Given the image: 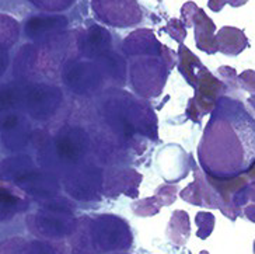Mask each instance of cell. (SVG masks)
Listing matches in <instances>:
<instances>
[{
    "label": "cell",
    "instance_id": "26",
    "mask_svg": "<svg viewBox=\"0 0 255 254\" xmlns=\"http://www.w3.org/2000/svg\"><path fill=\"white\" fill-rule=\"evenodd\" d=\"M34 7L45 13L66 11L76 3V0H27Z\"/></svg>",
    "mask_w": 255,
    "mask_h": 254
},
{
    "label": "cell",
    "instance_id": "22",
    "mask_svg": "<svg viewBox=\"0 0 255 254\" xmlns=\"http://www.w3.org/2000/svg\"><path fill=\"white\" fill-rule=\"evenodd\" d=\"M191 235V224L189 215L185 211H174L167 226V238L174 246L182 247L187 245Z\"/></svg>",
    "mask_w": 255,
    "mask_h": 254
},
{
    "label": "cell",
    "instance_id": "1",
    "mask_svg": "<svg viewBox=\"0 0 255 254\" xmlns=\"http://www.w3.org/2000/svg\"><path fill=\"white\" fill-rule=\"evenodd\" d=\"M255 145V121L239 101L219 98L199 145V160L212 177H234L254 162L246 145Z\"/></svg>",
    "mask_w": 255,
    "mask_h": 254
},
{
    "label": "cell",
    "instance_id": "6",
    "mask_svg": "<svg viewBox=\"0 0 255 254\" xmlns=\"http://www.w3.org/2000/svg\"><path fill=\"white\" fill-rule=\"evenodd\" d=\"M63 82L77 94H91L101 89L105 80H110L104 63L100 59L73 58L69 59L62 72Z\"/></svg>",
    "mask_w": 255,
    "mask_h": 254
},
{
    "label": "cell",
    "instance_id": "29",
    "mask_svg": "<svg viewBox=\"0 0 255 254\" xmlns=\"http://www.w3.org/2000/svg\"><path fill=\"white\" fill-rule=\"evenodd\" d=\"M218 73L220 76V80L225 83L226 87L229 90H237L239 86V75L234 67L220 66L218 69Z\"/></svg>",
    "mask_w": 255,
    "mask_h": 254
},
{
    "label": "cell",
    "instance_id": "36",
    "mask_svg": "<svg viewBox=\"0 0 255 254\" xmlns=\"http://www.w3.org/2000/svg\"><path fill=\"white\" fill-rule=\"evenodd\" d=\"M199 254H210V253H209V252H206V250H203V252H201Z\"/></svg>",
    "mask_w": 255,
    "mask_h": 254
},
{
    "label": "cell",
    "instance_id": "10",
    "mask_svg": "<svg viewBox=\"0 0 255 254\" xmlns=\"http://www.w3.org/2000/svg\"><path fill=\"white\" fill-rule=\"evenodd\" d=\"M104 173L91 165L79 166L70 170L65 180V187L69 194L79 201L100 200Z\"/></svg>",
    "mask_w": 255,
    "mask_h": 254
},
{
    "label": "cell",
    "instance_id": "7",
    "mask_svg": "<svg viewBox=\"0 0 255 254\" xmlns=\"http://www.w3.org/2000/svg\"><path fill=\"white\" fill-rule=\"evenodd\" d=\"M194 89L195 96L188 103L187 115L188 118L199 124L203 115H208L215 110L219 98L223 97L229 89L222 80L212 75V72L206 66H203L198 72Z\"/></svg>",
    "mask_w": 255,
    "mask_h": 254
},
{
    "label": "cell",
    "instance_id": "15",
    "mask_svg": "<svg viewBox=\"0 0 255 254\" xmlns=\"http://www.w3.org/2000/svg\"><path fill=\"white\" fill-rule=\"evenodd\" d=\"M55 148L63 162L76 166L89 150V136L82 128H63L56 136Z\"/></svg>",
    "mask_w": 255,
    "mask_h": 254
},
{
    "label": "cell",
    "instance_id": "28",
    "mask_svg": "<svg viewBox=\"0 0 255 254\" xmlns=\"http://www.w3.org/2000/svg\"><path fill=\"white\" fill-rule=\"evenodd\" d=\"M161 30L167 32L178 44H182V41L187 38V27H185L184 21L180 20V18H171L170 21L167 22V25H164Z\"/></svg>",
    "mask_w": 255,
    "mask_h": 254
},
{
    "label": "cell",
    "instance_id": "23",
    "mask_svg": "<svg viewBox=\"0 0 255 254\" xmlns=\"http://www.w3.org/2000/svg\"><path fill=\"white\" fill-rule=\"evenodd\" d=\"M28 204L21 195L15 194L6 186H0V222L10 221L20 212L27 210Z\"/></svg>",
    "mask_w": 255,
    "mask_h": 254
},
{
    "label": "cell",
    "instance_id": "34",
    "mask_svg": "<svg viewBox=\"0 0 255 254\" xmlns=\"http://www.w3.org/2000/svg\"><path fill=\"white\" fill-rule=\"evenodd\" d=\"M244 173L247 174V177L250 181H255V160L251 163V166H250Z\"/></svg>",
    "mask_w": 255,
    "mask_h": 254
},
{
    "label": "cell",
    "instance_id": "19",
    "mask_svg": "<svg viewBox=\"0 0 255 254\" xmlns=\"http://www.w3.org/2000/svg\"><path fill=\"white\" fill-rule=\"evenodd\" d=\"M177 191H178L177 186L164 184V186H161V187H158L156 190V193H154L153 197L132 202L130 208L133 211V214L137 215V217H154V215H157L158 211L161 210L163 207H168V205H171L175 201Z\"/></svg>",
    "mask_w": 255,
    "mask_h": 254
},
{
    "label": "cell",
    "instance_id": "5",
    "mask_svg": "<svg viewBox=\"0 0 255 254\" xmlns=\"http://www.w3.org/2000/svg\"><path fill=\"white\" fill-rule=\"evenodd\" d=\"M76 221L75 214L69 207L51 204L28 215L25 224L28 231L39 239L60 240L72 236L75 232Z\"/></svg>",
    "mask_w": 255,
    "mask_h": 254
},
{
    "label": "cell",
    "instance_id": "4",
    "mask_svg": "<svg viewBox=\"0 0 255 254\" xmlns=\"http://www.w3.org/2000/svg\"><path fill=\"white\" fill-rule=\"evenodd\" d=\"M171 67L164 56H136L129 62V82L140 97H158L164 89Z\"/></svg>",
    "mask_w": 255,
    "mask_h": 254
},
{
    "label": "cell",
    "instance_id": "38",
    "mask_svg": "<svg viewBox=\"0 0 255 254\" xmlns=\"http://www.w3.org/2000/svg\"><path fill=\"white\" fill-rule=\"evenodd\" d=\"M115 254H128V253H115Z\"/></svg>",
    "mask_w": 255,
    "mask_h": 254
},
{
    "label": "cell",
    "instance_id": "33",
    "mask_svg": "<svg viewBox=\"0 0 255 254\" xmlns=\"http://www.w3.org/2000/svg\"><path fill=\"white\" fill-rule=\"evenodd\" d=\"M8 48H4V46H0V77L4 75L6 69L8 66Z\"/></svg>",
    "mask_w": 255,
    "mask_h": 254
},
{
    "label": "cell",
    "instance_id": "30",
    "mask_svg": "<svg viewBox=\"0 0 255 254\" xmlns=\"http://www.w3.org/2000/svg\"><path fill=\"white\" fill-rule=\"evenodd\" d=\"M243 217L255 224V181L248 183V204L243 210Z\"/></svg>",
    "mask_w": 255,
    "mask_h": 254
},
{
    "label": "cell",
    "instance_id": "32",
    "mask_svg": "<svg viewBox=\"0 0 255 254\" xmlns=\"http://www.w3.org/2000/svg\"><path fill=\"white\" fill-rule=\"evenodd\" d=\"M248 0H208V7L212 11L219 13V11H222V8L225 7L226 4H230L232 7H241Z\"/></svg>",
    "mask_w": 255,
    "mask_h": 254
},
{
    "label": "cell",
    "instance_id": "11",
    "mask_svg": "<svg viewBox=\"0 0 255 254\" xmlns=\"http://www.w3.org/2000/svg\"><path fill=\"white\" fill-rule=\"evenodd\" d=\"M75 49L80 58L97 59L113 52V37L110 31L96 22L89 24L87 28H80L75 32Z\"/></svg>",
    "mask_w": 255,
    "mask_h": 254
},
{
    "label": "cell",
    "instance_id": "25",
    "mask_svg": "<svg viewBox=\"0 0 255 254\" xmlns=\"http://www.w3.org/2000/svg\"><path fill=\"white\" fill-rule=\"evenodd\" d=\"M20 37V24L11 15L0 14V46L11 48Z\"/></svg>",
    "mask_w": 255,
    "mask_h": 254
},
{
    "label": "cell",
    "instance_id": "17",
    "mask_svg": "<svg viewBox=\"0 0 255 254\" xmlns=\"http://www.w3.org/2000/svg\"><path fill=\"white\" fill-rule=\"evenodd\" d=\"M122 52L128 58L136 56H161L164 45L158 41L154 32L149 28H139L132 31L122 41Z\"/></svg>",
    "mask_w": 255,
    "mask_h": 254
},
{
    "label": "cell",
    "instance_id": "3",
    "mask_svg": "<svg viewBox=\"0 0 255 254\" xmlns=\"http://www.w3.org/2000/svg\"><path fill=\"white\" fill-rule=\"evenodd\" d=\"M120 93L105 105V118L110 127L124 136L137 132L157 141V118L150 104L136 100L125 91Z\"/></svg>",
    "mask_w": 255,
    "mask_h": 254
},
{
    "label": "cell",
    "instance_id": "24",
    "mask_svg": "<svg viewBox=\"0 0 255 254\" xmlns=\"http://www.w3.org/2000/svg\"><path fill=\"white\" fill-rule=\"evenodd\" d=\"M177 55H178V63L177 65H178L180 73L184 76V79L187 80L188 84H191L194 87L196 82V75L205 65L195 53L191 52L189 48L184 44H180Z\"/></svg>",
    "mask_w": 255,
    "mask_h": 254
},
{
    "label": "cell",
    "instance_id": "12",
    "mask_svg": "<svg viewBox=\"0 0 255 254\" xmlns=\"http://www.w3.org/2000/svg\"><path fill=\"white\" fill-rule=\"evenodd\" d=\"M142 174L133 169H110L104 172L101 195L117 198L121 194L136 198L139 195V186Z\"/></svg>",
    "mask_w": 255,
    "mask_h": 254
},
{
    "label": "cell",
    "instance_id": "20",
    "mask_svg": "<svg viewBox=\"0 0 255 254\" xmlns=\"http://www.w3.org/2000/svg\"><path fill=\"white\" fill-rule=\"evenodd\" d=\"M0 254H68L65 247L44 240L11 238L0 243Z\"/></svg>",
    "mask_w": 255,
    "mask_h": 254
},
{
    "label": "cell",
    "instance_id": "31",
    "mask_svg": "<svg viewBox=\"0 0 255 254\" xmlns=\"http://www.w3.org/2000/svg\"><path fill=\"white\" fill-rule=\"evenodd\" d=\"M239 86L248 93L255 94V70L247 69L239 75Z\"/></svg>",
    "mask_w": 255,
    "mask_h": 254
},
{
    "label": "cell",
    "instance_id": "14",
    "mask_svg": "<svg viewBox=\"0 0 255 254\" xmlns=\"http://www.w3.org/2000/svg\"><path fill=\"white\" fill-rule=\"evenodd\" d=\"M192 170H194V181L181 191V198L184 201L189 202L191 205L195 207H205L209 210H219L220 202H219L218 194L210 186L209 180L206 173L201 170L195 160L192 159Z\"/></svg>",
    "mask_w": 255,
    "mask_h": 254
},
{
    "label": "cell",
    "instance_id": "16",
    "mask_svg": "<svg viewBox=\"0 0 255 254\" xmlns=\"http://www.w3.org/2000/svg\"><path fill=\"white\" fill-rule=\"evenodd\" d=\"M158 166L161 174L168 183H175L178 180L187 177L188 170L192 166V156L187 155L177 145L165 146L163 152H160ZM192 169V167H191Z\"/></svg>",
    "mask_w": 255,
    "mask_h": 254
},
{
    "label": "cell",
    "instance_id": "9",
    "mask_svg": "<svg viewBox=\"0 0 255 254\" xmlns=\"http://www.w3.org/2000/svg\"><path fill=\"white\" fill-rule=\"evenodd\" d=\"M181 20L185 27H194V37L198 49L208 55L218 52L216 24L194 1H187L181 7Z\"/></svg>",
    "mask_w": 255,
    "mask_h": 254
},
{
    "label": "cell",
    "instance_id": "37",
    "mask_svg": "<svg viewBox=\"0 0 255 254\" xmlns=\"http://www.w3.org/2000/svg\"><path fill=\"white\" fill-rule=\"evenodd\" d=\"M254 254H255V240H254Z\"/></svg>",
    "mask_w": 255,
    "mask_h": 254
},
{
    "label": "cell",
    "instance_id": "2",
    "mask_svg": "<svg viewBox=\"0 0 255 254\" xmlns=\"http://www.w3.org/2000/svg\"><path fill=\"white\" fill-rule=\"evenodd\" d=\"M69 239L70 254H107L129 250L133 235L124 218L104 214L79 218Z\"/></svg>",
    "mask_w": 255,
    "mask_h": 254
},
{
    "label": "cell",
    "instance_id": "35",
    "mask_svg": "<svg viewBox=\"0 0 255 254\" xmlns=\"http://www.w3.org/2000/svg\"><path fill=\"white\" fill-rule=\"evenodd\" d=\"M247 103H248V105L251 107V110H253L255 114V94H251V97L248 98Z\"/></svg>",
    "mask_w": 255,
    "mask_h": 254
},
{
    "label": "cell",
    "instance_id": "8",
    "mask_svg": "<svg viewBox=\"0 0 255 254\" xmlns=\"http://www.w3.org/2000/svg\"><path fill=\"white\" fill-rule=\"evenodd\" d=\"M98 21L114 28H129L143 21V10L137 0H90Z\"/></svg>",
    "mask_w": 255,
    "mask_h": 254
},
{
    "label": "cell",
    "instance_id": "18",
    "mask_svg": "<svg viewBox=\"0 0 255 254\" xmlns=\"http://www.w3.org/2000/svg\"><path fill=\"white\" fill-rule=\"evenodd\" d=\"M62 103V91L55 86L39 84L31 90L25 107L32 117L44 120L51 117Z\"/></svg>",
    "mask_w": 255,
    "mask_h": 254
},
{
    "label": "cell",
    "instance_id": "27",
    "mask_svg": "<svg viewBox=\"0 0 255 254\" xmlns=\"http://www.w3.org/2000/svg\"><path fill=\"white\" fill-rule=\"evenodd\" d=\"M195 224L198 226L196 231V236L199 239H208L213 229H215V224H216V218L210 212H198L195 215Z\"/></svg>",
    "mask_w": 255,
    "mask_h": 254
},
{
    "label": "cell",
    "instance_id": "21",
    "mask_svg": "<svg viewBox=\"0 0 255 254\" xmlns=\"http://www.w3.org/2000/svg\"><path fill=\"white\" fill-rule=\"evenodd\" d=\"M216 42L218 52H222L227 56H237L250 46V41L246 37L244 31L232 25H225L218 31Z\"/></svg>",
    "mask_w": 255,
    "mask_h": 254
},
{
    "label": "cell",
    "instance_id": "13",
    "mask_svg": "<svg viewBox=\"0 0 255 254\" xmlns=\"http://www.w3.org/2000/svg\"><path fill=\"white\" fill-rule=\"evenodd\" d=\"M68 25L69 20L65 15H31L24 21V35L44 44L63 35Z\"/></svg>",
    "mask_w": 255,
    "mask_h": 254
}]
</instances>
